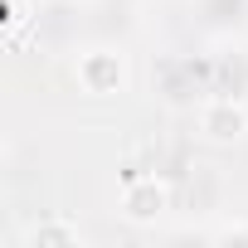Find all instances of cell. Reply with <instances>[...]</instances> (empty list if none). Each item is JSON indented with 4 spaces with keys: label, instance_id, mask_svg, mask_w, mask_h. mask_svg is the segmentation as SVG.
I'll use <instances>...</instances> for the list:
<instances>
[{
    "label": "cell",
    "instance_id": "cell-1",
    "mask_svg": "<svg viewBox=\"0 0 248 248\" xmlns=\"http://www.w3.org/2000/svg\"><path fill=\"white\" fill-rule=\"evenodd\" d=\"M190 20L209 39H233L248 30V0H190Z\"/></svg>",
    "mask_w": 248,
    "mask_h": 248
},
{
    "label": "cell",
    "instance_id": "cell-2",
    "mask_svg": "<svg viewBox=\"0 0 248 248\" xmlns=\"http://www.w3.org/2000/svg\"><path fill=\"white\" fill-rule=\"evenodd\" d=\"M83 83H88V93H112V88H122V59L93 54V59L83 63Z\"/></svg>",
    "mask_w": 248,
    "mask_h": 248
},
{
    "label": "cell",
    "instance_id": "cell-3",
    "mask_svg": "<svg viewBox=\"0 0 248 248\" xmlns=\"http://www.w3.org/2000/svg\"><path fill=\"white\" fill-rule=\"evenodd\" d=\"M107 5H132V0H107Z\"/></svg>",
    "mask_w": 248,
    "mask_h": 248
}]
</instances>
